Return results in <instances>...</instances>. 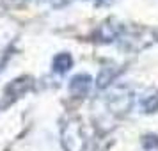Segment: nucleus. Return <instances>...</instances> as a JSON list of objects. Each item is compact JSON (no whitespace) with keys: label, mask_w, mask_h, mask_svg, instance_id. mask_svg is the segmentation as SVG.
<instances>
[{"label":"nucleus","mask_w":158,"mask_h":151,"mask_svg":"<svg viewBox=\"0 0 158 151\" xmlns=\"http://www.w3.org/2000/svg\"><path fill=\"white\" fill-rule=\"evenodd\" d=\"M73 64V59L69 53H59L57 57L53 59V69L59 73H66Z\"/></svg>","instance_id":"f03ea898"},{"label":"nucleus","mask_w":158,"mask_h":151,"mask_svg":"<svg viewBox=\"0 0 158 151\" xmlns=\"http://www.w3.org/2000/svg\"><path fill=\"white\" fill-rule=\"evenodd\" d=\"M96 2H100V4H110V2H114V0H96Z\"/></svg>","instance_id":"20e7f679"},{"label":"nucleus","mask_w":158,"mask_h":151,"mask_svg":"<svg viewBox=\"0 0 158 151\" xmlns=\"http://www.w3.org/2000/svg\"><path fill=\"white\" fill-rule=\"evenodd\" d=\"M89 87H91V77L89 75H77L69 84V91L75 96H84V94H87Z\"/></svg>","instance_id":"f257e3e1"},{"label":"nucleus","mask_w":158,"mask_h":151,"mask_svg":"<svg viewBox=\"0 0 158 151\" xmlns=\"http://www.w3.org/2000/svg\"><path fill=\"white\" fill-rule=\"evenodd\" d=\"M142 105H144V108L148 110V112H153V110H156V107H158V93H155L153 94V98H144V101H142Z\"/></svg>","instance_id":"7ed1b4c3"}]
</instances>
